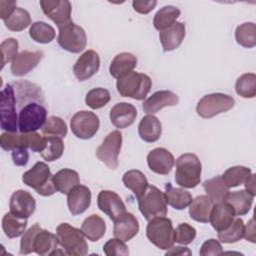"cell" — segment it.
<instances>
[{
    "label": "cell",
    "mask_w": 256,
    "mask_h": 256,
    "mask_svg": "<svg viewBox=\"0 0 256 256\" xmlns=\"http://www.w3.org/2000/svg\"><path fill=\"white\" fill-rule=\"evenodd\" d=\"M236 42L245 47L253 48L256 45V25L253 22H245L235 30Z\"/></svg>",
    "instance_id": "obj_41"
},
{
    "label": "cell",
    "mask_w": 256,
    "mask_h": 256,
    "mask_svg": "<svg viewBox=\"0 0 256 256\" xmlns=\"http://www.w3.org/2000/svg\"><path fill=\"white\" fill-rule=\"evenodd\" d=\"M29 36L37 43L47 44L54 40L55 29L46 22L36 21L30 26Z\"/></svg>",
    "instance_id": "obj_37"
},
{
    "label": "cell",
    "mask_w": 256,
    "mask_h": 256,
    "mask_svg": "<svg viewBox=\"0 0 256 256\" xmlns=\"http://www.w3.org/2000/svg\"><path fill=\"white\" fill-rule=\"evenodd\" d=\"M214 204L215 203L207 195H200L192 199L189 205V215L191 219L200 223H208Z\"/></svg>",
    "instance_id": "obj_27"
},
{
    "label": "cell",
    "mask_w": 256,
    "mask_h": 256,
    "mask_svg": "<svg viewBox=\"0 0 256 256\" xmlns=\"http://www.w3.org/2000/svg\"><path fill=\"white\" fill-rule=\"evenodd\" d=\"M11 157L16 166H25L29 160V153L26 148H19L12 151Z\"/></svg>",
    "instance_id": "obj_54"
},
{
    "label": "cell",
    "mask_w": 256,
    "mask_h": 256,
    "mask_svg": "<svg viewBox=\"0 0 256 256\" xmlns=\"http://www.w3.org/2000/svg\"><path fill=\"white\" fill-rule=\"evenodd\" d=\"M244 237L247 241H250L252 243H255V224L254 219L251 218L248 223L245 225L244 229Z\"/></svg>",
    "instance_id": "obj_56"
},
{
    "label": "cell",
    "mask_w": 256,
    "mask_h": 256,
    "mask_svg": "<svg viewBox=\"0 0 256 256\" xmlns=\"http://www.w3.org/2000/svg\"><path fill=\"white\" fill-rule=\"evenodd\" d=\"M28 143H29V149H31L33 152L40 153L45 148L46 137L40 135L37 132H29Z\"/></svg>",
    "instance_id": "obj_52"
},
{
    "label": "cell",
    "mask_w": 256,
    "mask_h": 256,
    "mask_svg": "<svg viewBox=\"0 0 256 256\" xmlns=\"http://www.w3.org/2000/svg\"><path fill=\"white\" fill-rule=\"evenodd\" d=\"M97 206L111 220L126 212V206L121 197L114 191L101 190L97 196Z\"/></svg>",
    "instance_id": "obj_16"
},
{
    "label": "cell",
    "mask_w": 256,
    "mask_h": 256,
    "mask_svg": "<svg viewBox=\"0 0 256 256\" xmlns=\"http://www.w3.org/2000/svg\"><path fill=\"white\" fill-rule=\"evenodd\" d=\"M40 6L43 13L58 27L72 21V6L67 0H41Z\"/></svg>",
    "instance_id": "obj_13"
},
{
    "label": "cell",
    "mask_w": 256,
    "mask_h": 256,
    "mask_svg": "<svg viewBox=\"0 0 256 256\" xmlns=\"http://www.w3.org/2000/svg\"><path fill=\"white\" fill-rule=\"evenodd\" d=\"M9 208L16 217L28 219L36 209V201L28 191L19 189L11 195Z\"/></svg>",
    "instance_id": "obj_15"
},
{
    "label": "cell",
    "mask_w": 256,
    "mask_h": 256,
    "mask_svg": "<svg viewBox=\"0 0 256 256\" xmlns=\"http://www.w3.org/2000/svg\"><path fill=\"white\" fill-rule=\"evenodd\" d=\"M47 120L46 108L38 102H28L24 105L18 115V129L21 133L36 132L42 128Z\"/></svg>",
    "instance_id": "obj_8"
},
{
    "label": "cell",
    "mask_w": 256,
    "mask_h": 256,
    "mask_svg": "<svg viewBox=\"0 0 256 256\" xmlns=\"http://www.w3.org/2000/svg\"><path fill=\"white\" fill-rule=\"evenodd\" d=\"M16 2L15 1H0V17L3 19H7L16 9Z\"/></svg>",
    "instance_id": "obj_55"
},
{
    "label": "cell",
    "mask_w": 256,
    "mask_h": 256,
    "mask_svg": "<svg viewBox=\"0 0 256 256\" xmlns=\"http://www.w3.org/2000/svg\"><path fill=\"white\" fill-rule=\"evenodd\" d=\"M59 241L57 235L51 233L48 230L41 229L34 237L33 251L41 256L52 255L57 250Z\"/></svg>",
    "instance_id": "obj_28"
},
{
    "label": "cell",
    "mask_w": 256,
    "mask_h": 256,
    "mask_svg": "<svg viewBox=\"0 0 256 256\" xmlns=\"http://www.w3.org/2000/svg\"><path fill=\"white\" fill-rule=\"evenodd\" d=\"M192 252L189 248L183 247V246H171L169 249H167L166 255H191Z\"/></svg>",
    "instance_id": "obj_57"
},
{
    "label": "cell",
    "mask_w": 256,
    "mask_h": 256,
    "mask_svg": "<svg viewBox=\"0 0 256 256\" xmlns=\"http://www.w3.org/2000/svg\"><path fill=\"white\" fill-rule=\"evenodd\" d=\"M42 228L38 223H35L32 227H30L27 231H25L22 235L21 241H20V254L21 255H27L30 254L33 251V241L35 235L41 230Z\"/></svg>",
    "instance_id": "obj_48"
},
{
    "label": "cell",
    "mask_w": 256,
    "mask_h": 256,
    "mask_svg": "<svg viewBox=\"0 0 256 256\" xmlns=\"http://www.w3.org/2000/svg\"><path fill=\"white\" fill-rule=\"evenodd\" d=\"M138 208L147 221L166 216L167 202L164 193L156 186L148 185L145 192L138 198Z\"/></svg>",
    "instance_id": "obj_5"
},
{
    "label": "cell",
    "mask_w": 256,
    "mask_h": 256,
    "mask_svg": "<svg viewBox=\"0 0 256 256\" xmlns=\"http://www.w3.org/2000/svg\"><path fill=\"white\" fill-rule=\"evenodd\" d=\"M162 133V125L160 120L153 114L145 115L139 125H138V134L140 138L148 143L156 142Z\"/></svg>",
    "instance_id": "obj_25"
},
{
    "label": "cell",
    "mask_w": 256,
    "mask_h": 256,
    "mask_svg": "<svg viewBox=\"0 0 256 256\" xmlns=\"http://www.w3.org/2000/svg\"><path fill=\"white\" fill-rule=\"evenodd\" d=\"M2 228L8 238L19 237L27 228V219L16 217L11 212H8L2 218Z\"/></svg>",
    "instance_id": "obj_36"
},
{
    "label": "cell",
    "mask_w": 256,
    "mask_h": 256,
    "mask_svg": "<svg viewBox=\"0 0 256 256\" xmlns=\"http://www.w3.org/2000/svg\"><path fill=\"white\" fill-rule=\"evenodd\" d=\"M202 165L196 154L184 153L176 159L175 182L183 188H194L201 181Z\"/></svg>",
    "instance_id": "obj_1"
},
{
    "label": "cell",
    "mask_w": 256,
    "mask_h": 256,
    "mask_svg": "<svg viewBox=\"0 0 256 256\" xmlns=\"http://www.w3.org/2000/svg\"><path fill=\"white\" fill-rule=\"evenodd\" d=\"M245 224L241 218H234L232 223L224 230L218 232V239L222 243H235L244 237Z\"/></svg>",
    "instance_id": "obj_39"
},
{
    "label": "cell",
    "mask_w": 256,
    "mask_h": 256,
    "mask_svg": "<svg viewBox=\"0 0 256 256\" xmlns=\"http://www.w3.org/2000/svg\"><path fill=\"white\" fill-rule=\"evenodd\" d=\"M137 117L136 107L128 102L115 104L109 114L111 123L118 129H124L131 126Z\"/></svg>",
    "instance_id": "obj_21"
},
{
    "label": "cell",
    "mask_w": 256,
    "mask_h": 256,
    "mask_svg": "<svg viewBox=\"0 0 256 256\" xmlns=\"http://www.w3.org/2000/svg\"><path fill=\"white\" fill-rule=\"evenodd\" d=\"M42 51H22L11 61V72L14 76H24L32 71L42 60Z\"/></svg>",
    "instance_id": "obj_17"
},
{
    "label": "cell",
    "mask_w": 256,
    "mask_h": 256,
    "mask_svg": "<svg viewBox=\"0 0 256 256\" xmlns=\"http://www.w3.org/2000/svg\"><path fill=\"white\" fill-rule=\"evenodd\" d=\"M251 173L252 172L250 168L246 166L237 165V166H232L227 170H225L223 175L221 176L229 188H234L244 184V182L250 176Z\"/></svg>",
    "instance_id": "obj_38"
},
{
    "label": "cell",
    "mask_w": 256,
    "mask_h": 256,
    "mask_svg": "<svg viewBox=\"0 0 256 256\" xmlns=\"http://www.w3.org/2000/svg\"><path fill=\"white\" fill-rule=\"evenodd\" d=\"M137 65V58L132 53L122 52L117 54L109 67V72L112 77L119 79L128 73L132 72Z\"/></svg>",
    "instance_id": "obj_26"
},
{
    "label": "cell",
    "mask_w": 256,
    "mask_h": 256,
    "mask_svg": "<svg viewBox=\"0 0 256 256\" xmlns=\"http://www.w3.org/2000/svg\"><path fill=\"white\" fill-rule=\"evenodd\" d=\"M100 68V57L94 50H86L80 55L73 66V73L79 81H85L94 76Z\"/></svg>",
    "instance_id": "obj_14"
},
{
    "label": "cell",
    "mask_w": 256,
    "mask_h": 256,
    "mask_svg": "<svg viewBox=\"0 0 256 256\" xmlns=\"http://www.w3.org/2000/svg\"><path fill=\"white\" fill-rule=\"evenodd\" d=\"M57 42L60 47L71 53H80L86 48L87 36L85 30L73 21L58 27Z\"/></svg>",
    "instance_id": "obj_7"
},
{
    "label": "cell",
    "mask_w": 256,
    "mask_h": 256,
    "mask_svg": "<svg viewBox=\"0 0 256 256\" xmlns=\"http://www.w3.org/2000/svg\"><path fill=\"white\" fill-rule=\"evenodd\" d=\"M157 5L156 0H134L132 2L133 9L140 14H148Z\"/></svg>",
    "instance_id": "obj_53"
},
{
    "label": "cell",
    "mask_w": 256,
    "mask_h": 256,
    "mask_svg": "<svg viewBox=\"0 0 256 256\" xmlns=\"http://www.w3.org/2000/svg\"><path fill=\"white\" fill-rule=\"evenodd\" d=\"M164 195L167 204L176 210H183L192 202V195L190 192L184 188L173 187L171 183H166Z\"/></svg>",
    "instance_id": "obj_29"
},
{
    "label": "cell",
    "mask_w": 256,
    "mask_h": 256,
    "mask_svg": "<svg viewBox=\"0 0 256 256\" xmlns=\"http://www.w3.org/2000/svg\"><path fill=\"white\" fill-rule=\"evenodd\" d=\"M174 156L165 148L158 147L147 155V164L151 171L159 175H167L174 166Z\"/></svg>",
    "instance_id": "obj_18"
},
{
    "label": "cell",
    "mask_w": 256,
    "mask_h": 256,
    "mask_svg": "<svg viewBox=\"0 0 256 256\" xmlns=\"http://www.w3.org/2000/svg\"><path fill=\"white\" fill-rule=\"evenodd\" d=\"M235 91L243 98H254L256 96V75L254 73L241 75L236 81Z\"/></svg>",
    "instance_id": "obj_44"
},
{
    "label": "cell",
    "mask_w": 256,
    "mask_h": 256,
    "mask_svg": "<svg viewBox=\"0 0 256 256\" xmlns=\"http://www.w3.org/2000/svg\"><path fill=\"white\" fill-rule=\"evenodd\" d=\"M18 41L15 38H8L4 40L0 45L2 56V68L18 54Z\"/></svg>",
    "instance_id": "obj_50"
},
{
    "label": "cell",
    "mask_w": 256,
    "mask_h": 256,
    "mask_svg": "<svg viewBox=\"0 0 256 256\" xmlns=\"http://www.w3.org/2000/svg\"><path fill=\"white\" fill-rule=\"evenodd\" d=\"M103 251L107 256H127L129 255L128 247L125 242L118 238L109 239L103 246Z\"/></svg>",
    "instance_id": "obj_49"
},
{
    "label": "cell",
    "mask_w": 256,
    "mask_h": 256,
    "mask_svg": "<svg viewBox=\"0 0 256 256\" xmlns=\"http://www.w3.org/2000/svg\"><path fill=\"white\" fill-rule=\"evenodd\" d=\"M223 253V248L220 242L216 239H209L205 241L199 251L201 256H210V255H220Z\"/></svg>",
    "instance_id": "obj_51"
},
{
    "label": "cell",
    "mask_w": 256,
    "mask_h": 256,
    "mask_svg": "<svg viewBox=\"0 0 256 256\" xmlns=\"http://www.w3.org/2000/svg\"><path fill=\"white\" fill-rule=\"evenodd\" d=\"M56 191L62 194H68L72 188L80 184L79 174L72 169L64 168L53 175Z\"/></svg>",
    "instance_id": "obj_31"
},
{
    "label": "cell",
    "mask_w": 256,
    "mask_h": 256,
    "mask_svg": "<svg viewBox=\"0 0 256 256\" xmlns=\"http://www.w3.org/2000/svg\"><path fill=\"white\" fill-rule=\"evenodd\" d=\"M64 153V143L61 137L46 136L45 148L40 152L41 157L47 161L52 162L59 159Z\"/></svg>",
    "instance_id": "obj_42"
},
{
    "label": "cell",
    "mask_w": 256,
    "mask_h": 256,
    "mask_svg": "<svg viewBox=\"0 0 256 256\" xmlns=\"http://www.w3.org/2000/svg\"><path fill=\"white\" fill-rule=\"evenodd\" d=\"M179 103V97L170 90H160L154 92L143 102V110L147 114H155L164 107L176 106Z\"/></svg>",
    "instance_id": "obj_22"
},
{
    "label": "cell",
    "mask_w": 256,
    "mask_h": 256,
    "mask_svg": "<svg viewBox=\"0 0 256 256\" xmlns=\"http://www.w3.org/2000/svg\"><path fill=\"white\" fill-rule=\"evenodd\" d=\"M4 24L9 30L19 32L26 29L31 24V17L27 10L16 8L15 11L4 20Z\"/></svg>",
    "instance_id": "obj_43"
},
{
    "label": "cell",
    "mask_w": 256,
    "mask_h": 256,
    "mask_svg": "<svg viewBox=\"0 0 256 256\" xmlns=\"http://www.w3.org/2000/svg\"><path fill=\"white\" fill-rule=\"evenodd\" d=\"M91 191L84 185H77L67 194V206L69 212L73 215L84 213L91 204Z\"/></svg>",
    "instance_id": "obj_20"
},
{
    "label": "cell",
    "mask_w": 256,
    "mask_h": 256,
    "mask_svg": "<svg viewBox=\"0 0 256 256\" xmlns=\"http://www.w3.org/2000/svg\"><path fill=\"white\" fill-rule=\"evenodd\" d=\"M122 181L124 186L127 189L131 190L137 199L145 192L146 188L149 185L145 175L140 170L136 169H131L125 172Z\"/></svg>",
    "instance_id": "obj_34"
},
{
    "label": "cell",
    "mask_w": 256,
    "mask_h": 256,
    "mask_svg": "<svg viewBox=\"0 0 256 256\" xmlns=\"http://www.w3.org/2000/svg\"><path fill=\"white\" fill-rule=\"evenodd\" d=\"M235 216V212L229 203L226 201L218 202L215 203L212 208L209 222L212 227L219 232L226 229L232 223Z\"/></svg>",
    "instance_id": "obj_23"
},
{
    "label": "cell",
    "mask_w": 256,
    "mask_h": 256,
    "mask_svg": "<svg viewBox=\"0 0 256 256\" xmlns=\"http://www.w3.org/2000/svg\"><path fill=\"white\" fill-rule=\"evenodd\" d=\"M70 127L72 133L79 139L87 140L92 138L99 130L100 120L98 116L91 111H78L71 120Z\"/></svg>",
    "instance_id": "obj_12"
},
{
    "label": "cell",
    "mask_w": 256,
    "mask_h": 256,
    "mask_svg": "<svg viewBox=\"0 0 256 256\" xmlns=\"http://www.w3.org/2000/svg\"><path fill=\"white\" fill-rule=\"evenodd\" d=\"M42 134L46 136L65 137L68 132L67 124L65 121L58 116H50L47 118L44 126L41 128Z\"/></svg>",
    "instance_id": "obj_46"
},
{
    "label": "cell",
    "mask_w": 256,
    "mask_h": 256,
    "mask_svg": "<svg viewBox=\"0 0 256 256\" xmlns=\"http://www.w3.org/2000/svg\"><path fill=\"white\" fill-rule=\"evenodd\" d=\"M81 230L88 240L96 242L104 236L106 231V224L99 215L92 214L83 221Z\"/></svg>",
    "instance_id": "obj_32"
},
{
    "label": "cell",
    "mask_w": 256,
    "mask_h": 256,
    "mask_svg": "<svg viewBox=\"0 0 256 256\" xmlns=\"http://www.w3.org/2000/svg\"><path fill=\"white\" fill-rule=\"evenodd\" d=\"M196 229L188 223H180L174 229V241L181 245H188L194 241Z\"/></svg>",
    "instance_id": "obj_47"
},
{
    "label": "cell",
    "mask_w": 256,
    "mask_h": 256,
    "mask_svg": "<svg viewBox=\"0 0 256 256\" xmlns=\"http://www.w3.org/2000/svg\"><path fill=\"white\" fill-rule=\"evenodd\" d=\"M56 235L59 244L67 255L84 256L88 253V244L82 230L71 226L69 223H61L57 226Z\"/></svg>",
    "instance_id": "obj_4"
},
{
    "label": "cell",
    "mask_w": 256,
    "mask_h": 256,
    "mask_svg": "<svg viewBox=\"0 0 256 256\" xmlns=\"http://www.w3.org/2000/svg\"><path fill=\"white\" fill-rule=\"evenodd\" d=\"M146 235L148 240L161 250H167L175 243L172 221L165 216L149 220L146 227Z\"/></svg>",
    "instance_id": "obj_6"
},
{
    "label": "cell",
    "mask_w": 256,
    "mask_h": 256,
    "mask_svg": "<svg viewBox=\"0 0 256 256\" xmlns=\"http://www.w3.org/2000/svg\"><path fill=\"white\" fill-rule=\"evenodd\" d=\"M122 146V134L119 130L110 132L96 150L97 158L108 168L115 170L118 165V156Z\"/></svg>",
    "instance_id": "obj_11"
},
{
    "label": "cell",
    "mask_w": 256,
    "mask_h": 256,
    "mask_svg": "<svg viewBox=\"0 0 256 256\" xmlns=\"http://www.w3.org/2000/svg\"><path fill=\"white\" fill-rule=\"evenodd\" d=\"M185 37V24L175 22L172 26L159 31V39L164 52L173 51L178 48Z\"/></svg>",
    "instance_id": "obj_24"
},
{
    "label": "cell",
    "mask_w": 256,
    "mask_h": 256,
    "mask_svg": "<svg viewBox=\"0 0 256 256\" xmlns=\"http://www.w3.org/2000/svg\"><path fill=\"white\" fill-rule=\"evenodd\" d=\"M253 200L254 195L246 190H240L235 192H229L225 201L232 206L236 216H243L250 211Z\"/></svg>",
    "instance_id": "obj_30"
},
{
    "label": "cell",
    "mask_w": 256,
    "mask_h": 256,
    "mask_svg": "<svg viewBox=\"0 0 256 256\" xmlns=\"http://www.w3.org/2000/svg\"><path fill=\"white\" fill-rule=\"evenodd\" d=\"M113 221V234L115 238L124 242L131 240L139 232V222L130 212L122 213Z\"/></svg>",
    "instance_id": "obj_19"
},
{
    "label": "cell",
    "mask_w": 256,
    "mask_h": 256,
    "mask_svg": "<svg viewBox=\"0 0 256 256\" xmlns=\"http://www.w3.org/2000/svg\"><path fill=\"white\" fill-rule=\"evenodd\" d=\"M233 97L223 93H211L203 96L197 103V114L205 119L212 118L218 114L229 111L234 107Z\"/></svg>",
    "instance_id": "obj_9"
},
{
    "label": "cell",
    "mask_w": 256,
    "mask_h": 256,
    "mask_svg": "<svg viewBox=\"0 0 256 256\" xmlns=\"http://www.w3.org/2000/svg\"><path fill=\"white\" fill-rule=\"evenodd\" d=\"M116 87L118 93L122 97H128L135 100H143L146 98L152 87L151 78L138 72H130L127 75L117 79Z\"/></svg>",
    "instance_id": "obj_3"
},
{
    "label": "cell",
    "mask_w": 256,
    "mask_h": 256,
    "mask_svg": "<svg viewBox=\"0 0 256 256\" xmlns=\"http://www.w3.org/2000/svg\"><path fill=\"white\" fill-rule=\"evenodd\" d=\"M0 146L5 151H13L19 148H29L28 133L4 132L0 136Z\"/></svg>",
    "instance_id": "obj_40"
},
{
    "label": "cell",
    "mask_w": 256,
    "mask_h": 256,
    "mask_svg": "<svg viewBox=\"0 0 256 256\" xmlns=\"http://www.w3.org/2000/svg\"><path fill=\"white\" fill-rule=\"evenodd\" d=\"M22 181L41 196H51L56 192L50 168L42 161L36 162L31 169L26 171L22 176Z\"/></svg>",
    "instance_id": "obj_2"
},
{
    "label": "cell",
    "mask_w": 256,
    "mask_h": 256,
    "mask_svg": "<svg viewBox=\"0 0 256 256\" xmlns=\"http://www.w3.org/2000/svg\"><path fill=\"white\" fill-rule=\"evenodd\" d=\"M0 125L5 132H17L18 115L16 112V97L12 85L7 84L1 91Z\"/></svg>",
    "instance_id": "obj_10"
},
{
    "label": "cell",
    "mask_w": 256,
    "mask_h": 256,
    "mask_svg": "<svg viewBox=\"0 0 256 256\" xmlns=\"http://www.w3.org/2000/svg\"><path fill=\"white\" fill-rule=\"evenodd\" d=\"M180 10L172 5H167L162 7L157 11L153 18V25L158 31H162L170 26H172L177 18L180 16Z\"/></svg>",
    "instance_id": "obj_35"
},
{
    "label": "cell",
    "mask_w": 256,
    "mask_h": 256,
    "mask_svg": "<svg viewBox=\"0 0 256 256\" xmlns=\"http://www.w3.org/2000/svg\"><path fill=\"white\" fill-rule=\"evenodd\" d=\"M111 99L110 92L102 87L89 90L85 96V103L91 109H100L107 105Z\"/></svg>",
    "instance_id": "obj_45"
},
{
    "label": "cell",
    "mask_w": 256,
    "mask_h": 256,
    "mask_svg": "<svg viewBox=\"0 0 256 256\" xmlns=\"http://www.w3.org/2000/svg\"><path fill=\"white\" fill-rule=\"evenodd\" d=\"M203 188L207 193V196L214 203L225 201L227 195L230 192V188L226 185L222 176L220 175L206 180L203 183Z\"/></svg>",
    "instance_id": "obj_33"
},
{
    "label": "cell",
    "mask_w": 256,
    "mask_h": 256,
    "mask_svg": "<svg viewBox=\"0 0 256 256\" xmlns=\"http://www.w3.org/2000/svg\"><path fill=\"white\" fill-rule=\"evenodd\" d=\"M255 177H256V175L255 174H253V173H251L250 174V176L246 179V181L244 182V184H245V190L246 191H248L249 193H251L252 195H254L255 196Z\"/></svg>",
    "instance_id": "obj_58"
}]
</instances>
